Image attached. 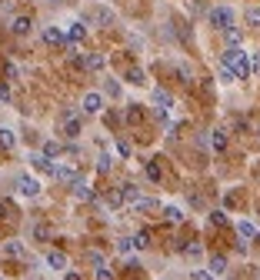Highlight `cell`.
<instances>
[{"instance_id":"1","label":"cell","mask_w":260,"mask_h":280,"mask_svg":"<svg viewBox=\"0 0 260 280\" xmlns=\"http://www.w3.org/2000/svg\"><path fill=\"white\" fill-rule=\"evenodd\" d=\"M224 64L234 67L237 80H250V74H254V67H250V60H247V50H240V47H234V44L224 50Z\"/></svg>"},{"instance_id":"2","label":"cell","mask_w":260,"mask_h":280,"mask_svg":"<svg viewBox=\"0 0 260 280\" xmlns=\"http://www.w3.org/2000/svg\"><path fill=\"white\" fill-rule=\"evenodd\" d=\"M207 20H210V27H217V30H227V27H234L237 13H234V7H210Z\"/></svg>"},{"instance_id":"3","label":"cell","mask_w":260,"mask_h":280,"mask_svg":"<svg viewBox=\"0 0 260 280\" xmlns=\"http://www.w3.org/2000/svg\"><path fill=\"white\" fill-rule=\"evenodd\" d=\"M44 44L47 47H60V50H70V40H67V30H60V27H44Z\"/></svg>"},{"instance_id":"4","label":"cell","mask_w":260,"mask_h":280,"mask_svg":"<svg viewBox=\"0 0 260 280\" xmlns=\"http://www.w3.org/2000/svg\"><path fill=\"white\" fill-rule=\"evenodd\" d=\"M80 130H84V123H80V117H74L70 110H64V127H60V134L74 140V137H80Z\"/></svg>"},{"instance_id":"5","label":"cell","mask_w":260,"mask_h":280,"mask_svg":"<svg viewBox=\"0 0 260 280\" xmlns=\"http://www.w3.org/2000/svg\"><path fill=\"white\" fill-rule=\"evenodd\" d=\"M30 167L34 170H40V174H54V157H47L44 150H40V154H30Z\"/></svg>"},{"instance_id":"6","label":"cell","mask_w":260,"mask_h":280,"mask_svg":"<svg viewBox=\"0 0 260 280\" xmlns=\"http://www.w3.org/2000/svg\"><path fill=\"white\" fill-rule=\"evenodd\" d=\"M103 110V93L90 90V93H84V113H100Z\"/></svg>"},{"instance_id":"7","label":"cell","mask_w":260,"mask_h":280,"mask_svg":"<svg viewBox=\"0 0 260 280\" xmlns=\"http://www.w3.org/2000/svg\"><path fill=\"white\" fill-rule=\"evenodd\" d=\"M210 150H214V154H224V150H227V130H224V127L210 130Z\"/></svg>"},{"instance_id":"8","label":"cell","mask_w":260,"mask_h":280,"mask_svg":"<svg viewBox=\"0 0 260 280\" xmlns=\"http://www.w3.org/2000/svg\"><path fill=\"white\" fill-rule=\"evenodd\" d=\"M74 197H77V200H97V193L90 190V184H87V180H74Z\"/></svg>"},{"instance_id":"9","label":"cell","mask_w":260,"mask_h":280,"mask_svg":"<svg viewBox=\"0 0 260 280\" xmlns=\"http://www.w3.org/2000/svg\"><path fill=\"white\" fill-rule=\"evenodd\" d=\"M17 187H20V193H23V197H37V193H40V184H37L34 177H27V174H23V177L17 180Z\"/></svg>"},{"instance_id":"10","label":"cell","mask_w":260,"mask_h":280,"mask_svg":"<svg viewBox=\"0 0 260 280\" xmlns=\"http://www.w3.org/2000/svg\"><path fill=\"white\" fill-rule=\"evenodd\" d=\"M30 27H34V20H30V17H13V23H10V34L23 37V34H30Z\"/></svg>"},{"instance_id":"11","label":"cell","mask_w":260,"mask_h":280,"mask_svg":"<svg viewBox=\"0 0 260 280\" xmlns=\"http://www.w3.org/2000/svg\"><path fill=\"white\" fill-rule=\"evenodd\" d=\"M154 103H157V110H170V107H173V97H170L164 87H157L154 90Z\"/></svg>"},{"instance_id":"12","label":"cell","mask_w":260,"mask_h":280,"mask_svg":"<svg viewBox=\"0 0 260 280\" xmlns=\"http://www.w3.org/2000/svg\"><path fill=\"white\" fill-rule=\"evenodd\" d=\"M84 37H87V27H84V23H70V27H67V40H70V44H80V40H84Z\"/></svg>"},{"instance_id":"13","label":"cell","mask_w":260,"mask_h":280,"mask_svg":"<svg viewBox=\"0 0 260 280\" xmlns=\"http://www.w3.org/2000/svg\"><path fill=\"white\" fill-rule=\"evenodd\" d=\"M47 267L50 270H64L67 267V257H64L60 250H50V254H47Z\"/></svg>"},{"instance_id":"14","label":"cell","mask_w":260,"mask_h":280,"mask_svg":"<svg viewBox=\"0 0 260 280\" xmlns=\"http://www.w3.org/2000/svg\"><path fill=\"white\" fill-rule=\"evenodd\" d=\"M107 67V60H103L100 54H87L84 57V70H103Z\"/></svg>"},{"instance_id":"15","label":"cell","mask_w":260,"mask_h":280,"mask_svg":"<svg viewBox=\"0 0 260 280\" xmlns=\"http://www.w3.org/2000/svg\"><path fill=\"white\" fill-rule=\"evenodd\" d=\"M134 207H137V213H150V210H157L160 203L154 200V197H137V200H134Z\"/></svg>"},{"instance_id":"16","label":"cell","mask_w":260,"mask_h":280,"mask_svg":"<svg viewBox=\"0 0 260 280\" xmlns=\"http://www.w3.org/2000/svg\"><path fill=\"white\" fill-rule=\"evenodd\" d=\"M237 234L244 237V240H257V227L250 224V220H237Z\"/></svg>"},{"instance_id":"17","label":"cell","mask_w":260,"mask_h":280,"mask_svg":"<svg viewBox=\"0 0 260 280\" xmlns=\"http://www.w3.org/2000/svg\"><path fill=\"white\" fill-rule=\"evenodd\" d=\"M54 177H57V180H64V184H74L80 174H77L74 167H54Z\"/></svg>"},{"instance_id":"18","label":"cell","mask_w":260,"mask_h":280,"mask_svg":"<svg viewBox=\"0 0 260 280\" xmlns=\"http://www.w3.org/2000/svg\"><path fill=\"white\" fill-rule=\"evenodd\" d=\"M127 84H134V87H144V84H147V74H144L140 67H130V70H127Z\"/></svg>"},{"instance_id":"19","label":"cell","mask_w":260,"mask_h":280,"mask_svg":"<svg viewBox=\"0 0 260 280\" xmlns=\"http://www.w3.org/2000/svg\"><path fill=\"white\" fill-rule=\"evenodd\" d=\"M210 274H214V277L227 274V257H220V254H217V257H210Z\"/></svg>"},{"instance_id":"20","label":"cell","mask_w":260,"mask_h":280,"mask_svg":"<svg viewBox=\"0 0 260 280\" xmlns=\"http://www.w3.org/2000/svg\"><path fill=\"white\" fill-rule=\"evenodd\" d=\"M164 220H170V224H183V210H180V207H164Z\"/></svg>"},{"instance_id":"21","label":"cell","mask_w":260,"mask_h":280,"mask_svg":"<svg viewBox=\"0 0 260 280\" xmlns=\"http://www.w3.org/2000/svg\"><path fill=\"white\" fill-rule=\"evenodd\" d=\"M217 77H220V84H234V80H237V74H234V67H230V64H220Z\"/></svg>"},{"instance_id":"22","label":"cell","mask_w":260,"mask_h":280,"mask_svg":"<svg viewBox=\"0 0 260 280\" xmlns=\"http://www.w3.org/2000/svg\"><path fill=\"white\" fill-rule=\"evenodd\" d=\"M130 240H134V250H147V247H150V234H147V230H140V234H134Z\"/></svg>"},{"instance_id":"23","label":"cell","mask_w":260,"mask_h":280,"mask_svg":"<svg viewBox=\"0 0 260 280\" xmlns=\"http://www.w3.org/2000/svg\"><path fill=\"white\" fill-rule=\"evenodd\" d=\"M90 20H93V23H100V27H107V23L113 20V13L107 10V7H100V10H93V17H90Z\"/></svg>"},{"instance_id":"24","label":"cell","mask_w":260,"mask_h":280,"mask_svg":"<svg viewBox=\"0 0 260 280\" xmlns=\"http://www.w3.org/2000/svg\"><path fill=\"white\" fill-rule=\"evenodd\" d=\"M224 34H227V44H234V47H240V40H244V30H240V27H227Z\"/></svg>"},{"instance_id":"25","label":"cell","mask_w":260,"mask_h":280,"mask_svg":"<svg viewBox=\"0 0 260 280\" xmlns=\"http://www.w3.org/2000/svg\"><path fill=\"white\" fill-rule=\"evenodd\" d=\"M0 147H7V150H13V147H17V137H13V130H7V127L0 130Z\"/></svg>"},{"instance_id":"26","label":"cell","mask_w":260,"mask_h":280,"mask_svg":"<svg viewBox=\"0 0 260 280\" xmlns=\"http://www.w3.org/2000/svg\"><path fill=\"white\" fill-rule=\"evenodd\" d=\"M120 193H124V200L134 203L137 197H140V187H137V184H124V187H120Z\"/></svg>"},{"instance_id":"27","label":"cell","mask_w":260,"mask_h":280,"mask_svg":"<svg viewBox=\"0 0 260 280\" xmlns=\"http://www.w3.org/2000/svg\"><path fill=\"white\" fill-rule=\"evenodd\" d=\"M183 254H187L190 260H200V257H204V247H200V244H183Z\"/></svg>"},{"instance_id":"28","label":"cell","mask_w":260,"mask_h":280,"mask_svg":"<svg viewBox=\"0 0 260 280\" xmlns=\"http://www.w3.org/2000/svg\"><path fill=\"white\" fill-rule=\"evenodd\" d=\"M177 77H180V84H193V70L187 64H177Z\"/></svg>"},{"instance_id":"29","label":"cell","mask_w":260,"mask_h":280,"mask_svg":"<svg viewBox=\"0 0 260 280\" xmlns=\"http://www.w3.org/2000/svg\"><path fill=\"white\" fill-rule=\"evenodd\" d=\"M44 154H47V157H57V154H64V147L57 144V140H47V144H44Z\"/></svg>"},{"instance_id":"30","label":"cell","mask_w":260,"mask_h":280,"mask_svg":"<svg viewBox=\"0 0 260 280\" xmlns=\"http://www.w3.org/2000/svg\"><path fill=\"white\" fill-rule=\"evenodd\" d=\"M210 224H214V227H227V213L224 210H214V213H210Z\"/></svg>"},{"instance_id":"31","label":"cell","mask_w":260,"mask_h":280,"mask_svg":"<svg viewBox=\"0 0 260 280\" xmlns=\"http://www.w3.org/2000/svg\"><path fill=\"white\" fill-rule=\"evenodd\" d=\"M144 170H147V177H150V180H160V167L154 164V160H147V164H144Z\"/></svg>"},{"instance_id":"32","label":"cell","mask_w":260,"mask_h":280,"mask_svg":"<svg viewBox=\"0 0 260 280\" xmlns=\"http://www.w3.org/2000/svg\"><path fill=\"white\" fill-rule=\"evenodd\" d=\"M97 170H100V174L110 170V154H100V157H97Z\"/></svg>"},{"instance_id":"33","label":"cell","mask_w":260,"mask_h":280,"mask_svg":"<svg viewBox=\"0 0 260 280\" xmlns=\"http://www.w3.org/2000/svg\"><path fill=\"white\" fill-rule=\"evenodd\" d=\"M247 23H250V27H260V10H257V7H250V10H247Z\"/></svg>"},{"instance_id":"34","label":"cell","mask_w":260,"mask_h":280,"mask_svg":"<svg viewBox=\"0 0 260 280\" xmlns=\"http://www.w3.org/2000/svg\"><path fill=\"white\" fill-rule=\"evenodd\" d=\"M103 90H107L110 97H120V84H117V80H107V84H103Z\"/></svg>"},{"instance_id":"35","label":"cell","mask_w":260,"mask_h":280,"mask_svg":"<svg viewBox=\"0 0 260 280\" xmlns=\"http://www.w3.org/2000/svg\"><path fill=\"white\" fill-rule=\"evenodd\" d=\"M117 250H120V254H130V250H134V240H130V237L117 240Z\"/></svg>"},{"instance_id":"36","label":"cell","mask_w":260,"mask_h":280,"mask_svg":"<svg viewBox=\"0 0 260 280\" xmlns=\"http://www.w3.org/2000/svg\"><path fill=\"white\" fill-rule=\"evenodd\" d=\"M107 203H110L113 210H117V207H120V203H124V193H120V190H113L110 197H107Z\"/></svg>"},{"instance_id":"37","label":"cell","mask_w":260,"mask_h":280,"mask_svg":"<svg viewBox=\"0 0 260 280\" xmlns=\"http://www.w3.org/2000/svg\"><path fill=\"white\" fill-rule=\"evenodd\" d=\"M117 154H120V157H130V144H124V140H117Z\"/></svg>"},{"instance_id":"38","label":"cell","mask_w":260,"mask_h":280,"mask_svg":"<svg viewBox=\"0 0 260 280\" xmlns=\"http://www.w3.org/2000/svg\"><path fill=\"white\" fill-rule=\"evenodd\" d=\"M7 254H10V257H20L23 247H20V244H7Z\"/></svg>"},{"instance_id":"39","label":"cell","mask_w":260,"mask_h":280,"mask_svg":"<svg viewBox=\"0 0 260 280\" xmlns=\"http://www.w3.org/2000/svg\"><path fill=\"white\" fill-rule=\"evenodd\" d=\"M87 260H90L93 267H100V264H103V257H100V254H97V250H90V254H87Z\"/></svg>"},{"instance_id":"40","label":"cell","mask_w":260,"mask_h":280,"mask_svg":"<svg viewBox=\"0 0 260 280\" xmlns=\"http://www.w3.org/2000/svg\"><path fill=\"white\" fill-rule=\"evenodd\" d=\"M97 277H100V280H110L113 274H110V270H107V267H103V264H100V267H97Z\"/></svg>"},{"instance_id":"41","label":"cell","mask_w":260,"mask_h":280,"mask_svg":"<svg viewBox=\"0 0 260 280\" xmlns=\"http://www.w3.org/2000/svg\"><path fill=\"white\" fill-rule=\"evenodd\" d=\"M250 67H254V74H260V54L250 57Z\"/></svg>"},{"instance_id":"42","label":"cell","mask_w":260,"mask_h":280,"mask_svg":"<svg viewBox=\"0 0 260 280\" xmlns=\"http://www.w3.org/2000/svg\"><path fill=\"white\" fill-rule=\"evenodd\" d=\"M0 100H10V87H0Z\"/></svg>"},{"instance_id":"43","label":"cell","mask_w":260,"mask_h":280,"mask_svg":"<svg viewBox=\"0 0 260 280\" xmlns=\"http://www.w3.org/2000/svg\"><path fill=\"white\" fill-rule=\"evenodd\" d=\"M3 217H7V203H0V220H3Z\"/></svg>"}]
</instances>
